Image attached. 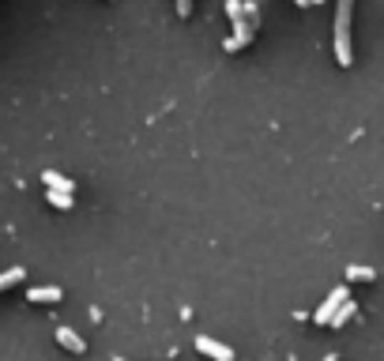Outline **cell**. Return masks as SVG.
<instances>
[{
  "mask_svg": "<svg viewBox=\"0 0 384 361\" xmlns=\"http://www.w3.org/2000/svg\"><path fill=\"white\" fill-rule=\"evenodd\" d=\"M23 267H8V271L4 275H0V290H11V286H16V283H23Z\"/></svg>",
  "mask_w": 384,
  "mask_h": 361,
  "instance_id": "obj_11",
  "label": "cell"
},
{
  "mask_svg": "<svg viewBox=\"0 0 384 361\" xmlns=\"http://www.w3.org/2000/svg\"><path fill=\"white\" fill-rule=\"evenodd\" d=\"M351 11H354V0H339V8H336V61H339V68H351V64H354Z\"/></svg>",
  "mask_w": 384,
  "mask_h": 361,
  "instance_id": "obj_1",
  "label": "cell"
},
{
  "mask_svg": "<svg viewBox=\"0 0 384 361\" xmlns=\"http://www.w3.org/2000/svg\"><path fill=\"white\" fill-rule=\"evenodd\" d=\"M196 350H200L204 357H211V361H234V350L227 342H219V339H211V335H200L196 339Z\"/></svg>",
  "mask_w": 384,
  "mask_h": 361,
  "instance_id": "obj_2",
  "label": "cell"
},
{
  "mask_svg": "<svg viewBox=\"0 0 384 361\" xmlns=\"http://www.w3.org/2000/svg\"><path fill=\"white\" fill-rule=\"evenodd\" d=\"M354 313H358V305H354L351 298H343V301H339V309H336L332 316H328V324H332V328H343V324H347V320H351Z\"/></svg>",
  "mask_w": 384,
  "mask_h": 361,
  "instance_id": "obj_8",
  "label": "cell"
},
{
  "mask_svg": "<svg viewBox=\"0 0 384 361\" xmlns=\"http://www.w3.org/2000/svg\"><path fill=\"white\" fill-rule=\"evenodd\" d=\"M234 31H237V34H230L227 42H222V46H227V53H237V49H245L249 42H253L256 26H249L245 19H237V23H234Z\"/></svg>",
  "mask_w": 384,
  "mask_h": 361,
  "instance_id": "obj_4",
  "label": "cell"
},
{
  "mask_svg": "<svg viewBox=\"0 0 384 361\" xmlns=\"http://www.w3.org/2000/svg\"><path fill=\"white\" fill-rule=\"evenodd\" d=\"M177 16H181V19L192 16V0H177Z\"/></svg>",
  "mask_w": 384,
  "mask_h": 361,
  "instance_id": "obj_13",
  "label": "cell"
},
{
  "mask_svg": "<svg viewBox=\"0 0 384 361\" xmlns=\"http://www.w3.org/2000/svg\"><path fill=\"white\" fill-rule=\"evenodd\" d=\"M113 361H125V357H113Z\"/></svg>",
  "mask_w": 384,
  "mask_h": 361,
  "instance_id": "obj_14",
  "label": "cell"
},
{
  "mask_svg": "<svg viewBox=\"0 0 384 361\" xmlns=\"http://www.w3.org/2000/svg\"><path fill=\"white\" fill-rule=\"evenodd\" d=\"M227 16L237 23V19H245V8H242V0H227Z\"/></svg>",
  "mask_w": 384,
  "mask_h": 361,
  "instance_id": "obj_12",
  "label": "cell"
},
{
  "mask_svg": "<svg viewBox=\"0 0 384 361\" xmlns=\"http://www.w3.org/2000/svg\"><path fill=\"white\" fill-rule=\"evenodd\" d=\"M53 335H57V342L64 346V350H72V354H83V350H87L83 335H76L72 328H57V331H53Z\"/></svg>",
  "mask_w": 384,
  "mask_h": 361,
  "instance_id": "obj_6",
  "label": "cell"
},
{
  "mask_svg": "<svg viewBox=\"0 0 384 361\" xmlns=\"http://www.w3.org/2000/svg\"><path fill=\"white\" fill-rule=\"evenodd\" d=\"M26 301H34V305H57L61 301V286H31V290H26Z\"/></svg>",
  "mask_w": 384,
  "mask_h": 361,
  "instance_id": "obj_5",
  "label": "cell"
},
{
  "mask_svg": "<svg viewBox=\"0 0 384 361\" xmlns=\"http://www.w3.org/2000/svg\"><path fill=\"white\" fill-rule=\"evenodd\" d=\"M46 199H49V207H57V211H68V207H72V192H57V189H46Z\"/></svg>",
  "mask_w": 384,
  "mask_h": 361,
  "instance_id": "obj_10",
  "label": "cell"
},
{
  "mask_svg": "<svg viewBox=\"0 0 384 361\" xmlns=\"http://www.w3.org/2000/svg\"><path fill=\"white\" fill-rule=\"evenodd\" d=\"M347 278H351V283H373L377 271H373V267H362V263H358V267L351 263V267H347Z\"/></svg>",
  "mask_w": 384,
  "mask_h": 361,
  "instance_id": "obj_9",
  "label": "cell"
},
{
  "mask_svg": "<svg viewBox=\"0 0 384 361\" xmlns=\"http://www.w3.org/2000/svg\"><path fill=\"white\" fill-rule=\"evenodd\" d=\"M42 181H46V189H57V192H76V181H72V177H64V173L46 169V173H42Z\"/></svg>",
  "mask_w": 384,
  "mask_h": 361,
  "instance_id": "obj_7",
  "label": "cell"
},
{
  "mask_svg": "<svg viewBox=\"0 0 384 361\" xmlns=\"http://www.w3.org/2000/svg\"><path fill=\"white\" fill-rule=\"evenodd\" d=\"M343 298H351V290H347V286H336L332 293H328V301H324V305H321V309H316V313H313V320H316V324H321V328H324V324H328V316H332V313L339 309V301H343Z\"/></svg>",
  "mask_w": 384,
  "mask_h": 361,
  "instance_id": "obj_3",
  "label": "cell"
}]
</instances>
